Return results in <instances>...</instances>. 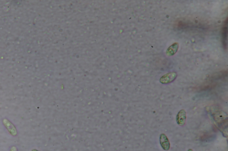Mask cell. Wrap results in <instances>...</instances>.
Segmentation results:
<instances>
[{
	"label": "cell",
	"instance_id": "cell-6",
	"mask_svg": "<svg viewBox=\"0 0 228 151\" xmlns=\"http://www.w3.org/2000/svg\"><path fill=\"white\" fill-rule=\"evenodd\" d=\"M227 37V26L226 25V26H225L223 28V40H224L223 42L225 43V44H224L225 46V42L226 41Z\"/></svg>",
	"mask_w": 228,
	"mask_h": 151
},
{
	"label": "cell",
	"instance_id": "cell-9",
	"mask_svg": "<svg viewBox=\"0 0 228 151\" xmlns=\"http://www.w3.org/2000/svg\"><path fill=\"white\" fill-rule=\"evenodd\" d=\"M32 151H38L37 150H36V149H33V150H32Z\"/></svg>",
	"mask_w": 228,
	"mask_h": 151
},
{
	"label": "cell",
	"instance_id": "cell-2",
	"mask_svg": "<svg viewBox=\"0 0 228 151\" xmlns=\"http://www.w3.org/2000/svg\"><path fill=\"white\" fill-rule=\"evenodd\" d=\"M177 77V74L176 72H171L163 76L160 78V81L163 84H167L174 81Z\"/></svg>",
	"mask_w": 228,
	"mask_h": 151
},
{
	"label": "cell",
	"instance_id": "cell-5",
	"mask_svg": "<svg viewBox=\"0 0 228 151\" xmlns=\"http://www.w3.org/2000/svg\"><path fill=\"white\" fill-rule=\"evenodd\" d=\"M179 48V44L177 43H175L171 45L167 50L166 54L169 56L174 55L177 51Z\"/></svg>",
	"mask_w": 228,
	"mask_h": 151
},
{
	"label": "cell",
	"instance_id": "cell-7",
	"mask_svg": "<svg viewBox=\"0 0 228 151\" xmlns=\"http://www.w3.org/2000/svg\"><path fill=\"white\" fill-rule=\"evenodd\" d=\"M9 151H18V149H17L16 146H13L10 148Z\"/></svg>",
	"mask_w": 228,
	"mask_h": 151
},
{
	"label": "cell",
	"instance_id": "cell-8",
	"mask_svg": "<svg viewBox=\"0 0 228 151\" xmlns=\"http://www.w3.org/2000/svg\"><path fill=\"white\" fill-rule=\"evenodd\" d=\"M188 151H193L192 150V149H188Z\"/></svg>",
	"mask_w": 228,
	"mask_h": 151
},
{
	"label": "cell",
	"instance_id": "cell-4",
	"mask_svg": "<svg viewBox=\"0 0 228 151\" xmlns=\"http://www.w3.org/2000/svg\"><path fill=\"white\" fill-rule=\"evenodd\" d=\"M160 141L161 147L165 151L169 150L170 148V142L167 136L164 134H161L160 138Z\"/></svg>",
	"mask_w": 228,
	"mask_h": 151
},
{
	"label": "cell",
	"instance_id": "cell-3",
	"mask_svg": "<svg viewBox=\"0 0 228 151\" xmlns=\"http://www.w3.org/2000/svg\"><path fill=\"white\" fill-rule=\"evenodd\" d=\"M186 120V112L184 109H181L179 112L176 117V121L178 125L184 126L185 124Z\"/></svg>",
	"mask_w": 228,
	"mask_h": 151
},
{
	"label": "cell",
	"instance_id": "cell-1",
	"mask_svg": "<svg viewBox=\"0 0 228 151\" xmlns=\"http://www.w3.org/2000/svg\"><path fill=\"white\" fill-rule=\"evenodd\" d=\"M2 123L6 128L8 131L13 136H16L18 134V131L15 126L10 122L8 119L4 118L2 120Z\"/></svg>",
	"mask_w": 228,
	"mask_h": 151
}]
</instances>
